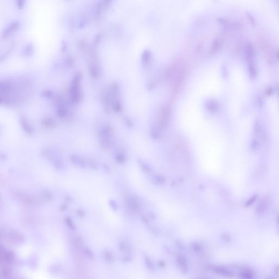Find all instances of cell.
Instances as JSON below:
<instances>
[{
  "instance_id": "4",
  "label": "cell",
  "mask_w": 279,
  "mask_h": 279,
  "mask_svg": "<svg viewBox=\"0 0 279 279\" xmlns=\"http://www.w3.org/2000/svg\"><path fill=\"white\" fill-rule=\"evenodd\" d=\"M125 156H124L123 154H122V153H120V154L118 153L116 155V160L118 162L122 163L125 162Z\"/></svg>"
},
{
  "instance_id": "1",
  "label": "cell",
  "mask_w": 279,
  "mask_h": 279,
  "mask_svg": "<svg viewBox=\"0 0 279 279\" xmlns=\"http://www.w3.org/2000/svg\"><path fill=\"white\" fill-rule=\"evenodd\" d=\"M71 160L74 163V164H75L77 166L82 167V168H84L86 166V163L84 160L78 155H72Z\"/></svg>"
},
{
  "instance_id": "2",
  "label": "cell",
  "mask_w": 279,
  "mask_h": 279,
  "mask_svg": "<svg viewBox=\"0 0 279 279\" xmlns=\"http://www.w3.org/2000/svg\"><path fill=\"white\" fill-rule=\"evenodd\" d=\"M206 107L208 110L211 111V112H215L218 109V103L214 99L209 100L207 102Z\"/></svg>"
},
{
  "instance_id": "5",
  "label": "cell",
  "mask_w": 279,
  "mask_h": 279,
  "mask_svg": "<svg viewBox=\"0 0 279 279\" xmlns=\"http://www.w3.org/2000/svg\"><path fill=\"white\" fill-rule=\"evenodd\" d=\"M140 164H141V166L142 167V169H145V171H148V170H149V169H149V167H148L147 165L144 164V163L142 162H141V163Z\"/></svg>"
},
{
  "instance_id": "3",
  "label": "cell",
  "mask_w": 279,
  "mask_h": 279,
  "mask_svg": "<svg viewBox=\"0 0 279 279\" xmlns=\"http://www.w3.org/2000/svg\"><path fill=\"white\" fill-rule=\"evenodd\" d=\"M128 206L130 209L132 210L133 211H135L138 209L139 206H138V202L134 197H129L128 200Z\"/></svg>"
}]
</instances>
